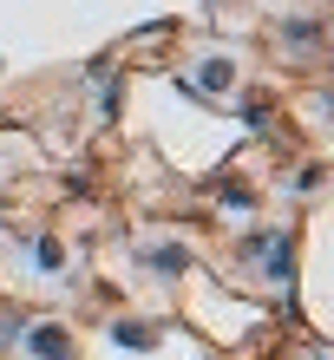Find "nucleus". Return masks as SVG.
Listing matches in <instances>:
<instances>
[{"mask_svg":"<svg viewBox=\"0 0 334 360\" xmlns=\"http://www.w3.org/2000/svg\"><path fill=\"white\" fill-rule=\"evenodd\" d=\"M33 354H39V360H72V341H66L59 328H33Z\"/></svg>","mask_w":334,"mask_h":360,"instance_id":"f257e3e1","label":"nucleus"},{"mask_svg":"<svg viewBox=\"0 0 334 360\" xmlns=\"http://www.w3.org/2000/svg\"><path fill=\"white\" fill-rule=\"evenodd\" d=\"M118 341H124V347H151V328H138V321H118Z\"/></svg>","mask_w":334,"mask_h":360,"instance_id":"f03ea898","label":"nucleus"},{"mask_svg":"<svg viewBox=\"0 0 334 360\" xmlns=\"http://www.w3.org/2000/svg\"><path fill=\"white\" fill-rule=\"evenodd\" d=\"M33 262H39V269H59V243H53V236L33 243Z\"/></svg>","mask_w":334,"mask_h":360,"instance_id":"7ed1b4c3","label":"nucleus"}]
</instances>
